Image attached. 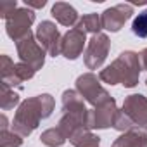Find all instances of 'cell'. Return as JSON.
Wrapping results in <instances>:
<instances>
[{"instance_id": "12", "label": "cell", "mask_w": 147, "mask_h": 147, "mask_svg": "<svg viewBox=\"0 0 147 147\" xmlns=\"http://www.w3.org/2000/svg\"><path fill=\"white\" fill-rule=\"evenodd\" d=\"M61 104H62V114H67V116L76 118L78 121H82L87 126L88 109L85 107V99L76 90H64L62 92Z\"/></svg>"}, {"instance_id": "1", "label": "cell", "mask_w": 147, "mask_h": 147, "mask_svg": "<svg viewBox=\"0 0 147 147\" xmlns=\"http://www.w3.org/2000/svg\"><path fill=\"white\" fill-rule=\"evenodd\" d=\"M54 107H55V100L50 94L35 95V97L23 100L14 114L12 130L19 133L23 138L30 137L33 130L38 128L42 119L50 118V114L54 113Z\"/></svg>"}, {"instance_id": "21", "label": "cell", "mask_w": 147, "mask_h": 147, "mask_svg": "<svg viewBox=\"0 0 147 147\" xmlns=\"http://www.w3.org/2000/svg\"><path fill=\"white\" fill-rule=\"evenodd\" d=\"M23 137L14 130H0V147H21Z\"/></svg>"}, {"instance_id": "3", "label": "cell", "mask_w": 147, "mask_h": 147, "mask_svg": "<svg viewBox=\"0 0 147 147\" xmlns=\"http://www.w3.org/2000/svg\"><path fill=\"white\" fill-rule=\"evenodd\" d=\"M76 92L88 102L92 107H99L113 100L114 97L109 95V92L100 85V80L94 73H85V75L76 78Z\"/></svg>"}, {"instance_id": "14", "label": "cell", "mask_w": 147, "mask_h": 147, "mask_svg": "<svg viewBox=\"0 0 147 147\" xmlns=\"http://www.w3.org/2000/svg\"><path fill=\"white\" fill-rule=\"evenodd\" d=\"M35 69L30 66V64H26V62H16V66L12 67V71L9 73L7 76H4L2 78V82L4 83H7L9 87H21L24 82H28V80H31L33 76H35Z\"/></svg>"}, {"instance_id": "2", "label": "cell", "mask_w": 147, "mask_h": 147, "mask_svg": "<svg viewBox=\"0 0 147 147\" xmlns=\"http://www.w3.org/2000/svg\"><path fill=\"white\" fill-rule=\"evenodd\" d=\"M140 71H142L140 54L133 50H125L99 73V80L107 85L121 83L126 88H133L138 83Z\"/></svg>"}, {"instance_id": "25", "label": "cell", "mask_w": 147, "mask_h": 147, "mask_svg": "<svg viewBox=\"0 0 147 147\" xmlns=\"http://www.w3.org/2000/svg\"><path fill=\"white\" fill-rule=\"evenodd\" d=\"M140 64H142V69L147 71V49H144L140 52Z\"/></svg>"}, {"instance_id": "7", "label": "cell", "mask_w": 147, "mask_h": 147, "mask_svg": "<svg viewBox=\"0 0 147 147\" xmlns=\"http://www.w3.org/2000/svg\"><path fill=\"white\" fill-rule=\"evenodd\" d=\"M36 42L42 45V49L52 55V57H57L61 54V42H62V36L57 30V26L52 23V21H42L36 28Z\"/></svg>"}, {"instance_id": "16", "label": "cell", "mask_w": 147, "mask_h": 147, "mask_svg": "<svg viewBox=\"0 0 147 147\" xmlns=\"http://www.w3.org/2000/svg\"><path fill=\"white\" fill-rule=\"evenodd\" d=\"M69 142L75 147H99L100 145V138L95 133H92V130H88V128L76 130L71 135Z\"/></svg>"}, {"instance_id": "20", "label": "cell", "mask_w": 147, "mask_h": 147, "mask_svg": "<svg viewBox=\"0 0 147 147\" xmlns=\"http://www.w3.org/2000/svg\"><path fill=\"white\" fill-rule=\"evenodd\" d=\"M113 128L125 133V131H130L135 128V123L130 119V116L123 111V109H118L116 111V116H114V121H113Z\"/></svg>"}, {"instance_id": "5", "label": "cell", "mask_w": 147, "mask_h": 147, "mask_svg": "<svg viewBox=\"0 0 147 147\" xmlns=\"http://www.w3.org/2000/svg\"><path fill=\"white\" fill-rule=\"evenodd\" d=\"M109 49H111V40L106 33L92 35V38L87 43L85 54H83L85 66L88 69H99L104 64V61L107 59Z\"/></svg>"}, {"instance_id": "4", "label": "cell", "mask_w": 147, "mask_h": 147, "mask_svg": "<svg viewBox=\"0 0 147 147\" xmlns=\"http://www.w3.org/2000/svg\"><path fill=\"white\" fill-rule=\"evenodd\" d=\"M16 50L21 59V62L30 64L35 71L42 69L45 64V50L36 42V36L30 31L26 36H23L19 42H16Z\"/></svg>"}, {"instance_id": "6", "label": "cell", "mask_w": 147, "mask_h": 147, "mask_svg": "<svg viewBox=\"0 0 147 147\" xmlns=\"http://www.w3.org/2000/svg\"><path fill=\"white\" fill-rule=\"evenodd\" d=\"M33 23H35V12L28 7H19L9 19H5V31L11 40L19 42L31 31L30 28Z\"/></svg>"}, {"instance_id": "23", "label": "cell", "mask_w": 147, "mask_h": 147, "mask_svg": "<svg viewBox=\"0 0 147 147\" xmlns=\"http://www.w3.org/2000/svg\"><path fill=\"white\" fill-rule=\"evenodd\" d=\"M18 2L16 0H4V2H0V16L4 19H9L16 11H18Z\"/></svg>"}, {"instance_id": "9", "label": "cell", "mask_w": 147, "mask_h": 147, "mask_svg": "<svg viewBox=\"0 0 147 147\" xmlns=\"http://www.w3.org/2000/svg\"><path fill=\"white\" fill-rule=\"evenodd\" d=\"M116 100H109L107 104L104 106H99V107H92L88 109V114H87V128L88 130H106L109 126H113V121H114V116H116Z\"/></svg>"}, {"instance_id": "26", "label": "cell", "mask_w": 147, "mask_h": 147, "mask_svg": "<svg viewBox=\"0 0 147 147\" xmlns=\"http://www.w3.org/2000/svg\"><path fill=\"white\" fill-rule=\"evenodd\" d=\"M145 85H147V80H145Z\"/></svg>"}, {"instance_id": "22", "label": "cell", "mask_w": 147, "mask_h": 147, "mask_svg": "<svg viewBox=\"0 0 147 147\" xmlns=\"http://www.w3.org/2000/svg\"><path fill=\"white\" fill-rule=\"evenodd\" d=\"M131 33L138 38H145L147 36V9L142 11L131 23Z\"/></svg>"}, {"instance_id": "13", "label": "cell", "mask_w": 147, "mask_h": 147, "mask_svg": "<svg viewBox=\"0 0 147 147\" xmlns=\"http://www.w3.org/2000/svg\"><path fill=\"white\" fill-rule=\"evenodd\" d=\"M50 14H52V18L59 23V24H62V26H66V28H76V24L80 23V16H78V12H76V9L73 7V5H69V4H66V2H55L54 5H52V11H50Z\"/></svg>"}, {"instance_id": "11", "label": "cell", "mask_w": 147, "mask_h": 147, "mask_svg": "<svg viewBox=\"0 0 147 147\" xmlns=\"http://www.w3.org/2000/svg\"><path fill=\"white\" fill-rule=\"evenodd\" d=\"M121 109L130 116V119L135 123V126H138V128L147 126V97L145 95L131 94V95L125 97Z\"/></svg>"}, {"instance_id": "17", "label": "cell", "mask_w": 147, "mask_h": 147, "mask_svg": "<svg viewBox=\"0 0 147 147\" xmlns=\"http://www.w3.org/2000/svg\"><path fill=\"white\" fill-rule=\"evenodd\" d=\"M19 104V94L14 92L12 87H9L7 83L0 82V107L2 111H11Z\"/></svg>"}, {"instance_id": "15", "label": "cell", "mask_w": 147, "mask_h": 147, "mask_svg": "<svg viewBox=\"0 0 147 147\" xmlns=\"http://www.w3.org/2000/svg\"><path fill=\"white\" fill-rule=\"evenodd\" d=\"M111 147H147V133L142 128H133L121 133Z\"/></svg>"}, {"instance_id": "19", "label": "cell", "mask_w": 147, "mask_h": 147, "mask_svg": "<svg viewBox=\"0 0 147 147\" xmlns=\"http://www.w3.org/2000/svg\"><path fill=\"white\" fill-rule=\"evenodd\" d=\"M67 138L62 135V131L59 128H49L45 131H42L40 135V142L47 147H61Z\"/></svg>"}, {"instance_id": "10", "label": "cell", "mask_w": 147, "mask_h": 147, "mask_svg": "<svg viewBox=\"0 0 147 147\" xmlns=\"http://www.w3.org/2000/svg\"><path fill=\"white\" fill-rule=\"evenodd\" d=\"M131 14H133V7L130 4H118L114 7H109L100 14L102 26H104V30L116 33L125 26V23L131 18Z\"/></svg>"}, {"instance_id": "18", "label": "cell", "mask_w": 147, "mask_h": 147, "mask_svg": "<svg viewBox=\"0 0 147 147\" xmlns=\"http://www.w3.org/2000/svg\"><path fill=\"white\" fill-rule=\"evenodd\" d=\"M76 28L83 30L85 33H92V35H97V33H102L100 30L104 28L102 26V18L100 14H95V12H90V14H85L80 23L76 24Z\"/></svg>"}, {"instance_id": "8", "label": "cell", "mask_w": 147, "mask_h": 147, "mask_svg": "<svg viewBox=\"0 0 147 147\" xmlns=\"http://www.w3.org/2000/svg\"><path fill=\"white\" fill-rule=\"evenodd\" d=\"M87 43H88L87 42V33L83 30H80V28H73V30H69L67 33L62 35L61 54L69 61H75L82 54H85L83 49H85Z\"/></svg>"}, {"instance_id": "24", "label": "cell", "mask_w": 147, "mask_h": 147, "mask_svg": "<svg viewBox=\"0 0 147 147\" xmlns=\"http://www.w3.org/2000/svg\"><path fill=\"white\" fill-rule=\"evenodd\" d=\"M24 4H26V7H28V9H31V11H33V9H42V7L47 4V0H26Z\"/></svg>"}]
</instances>
